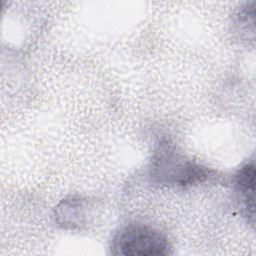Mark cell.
<instances>
[{"mask_svg":"<svg viewBox=\"0 0 256 256\" xmlns=\"http://www.w3.org/2000/svg\"><path fill=\"white\" fill-rule=\"evenodd\" d=\"M149 175L155 184L185 187L206 180L209 170L186 158L164 141L152 156Z\"/></svg>","mask_w":256,"mask_h":256,"instance_id":"obj_1","label":"cell"},{"mask_svg":"<svg viewBox=\"0 0 256 256\" xmlns=\"http://www.w3.org/2000/svg\"><path fill=\"white\" fill-rule=\"evenodd\" d=\"M111 249L117 255H167L170 247L167 238L144 224H128L113 237Z\"/></svg>","mask_w":256,"mask_h":256,"instance_id":"obj_2","label":"cell"},{"mask_svg":"<svg viewBox=\"0 0 256 256\" xmlns=\"http://www.w3.org/2000/svg\"><path fill=\"white\" fill-rule=\"evenodd\" d=\"M235 183L240 193L246 214L253 220L254 217V194H255V165L249 162L243 165L236 174Z\"/></svg>","mask_w":256,"mask_h":256,"instance_id":"obj_3","label":"cell"}]
</instances>
